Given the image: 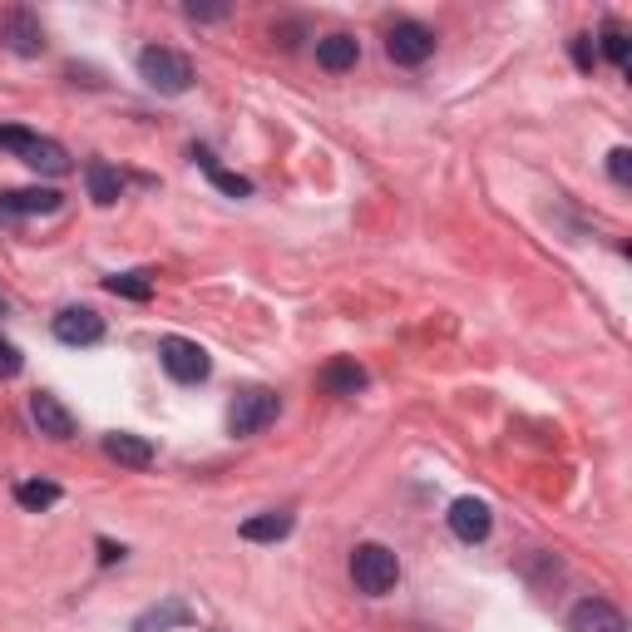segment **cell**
I'll return each instance as SVG.
<instances>
[{
	"instance_id": "obj_1",
	"label": "cell",
	"mask_w": 632,
	"mask_h": 632,
	"mask_svg": "<svg viewBox=\"0 0 632 632\" xmlns=\"http://www.w3.org/2000/svg\"><path fill=\"white\" fill-rule=\"evenodd\" d=\"M0 148H10L20 164H30L45 178H65V174H70V154H65V144L40 139V134H30V129H10V124H6V129H0Z\"/></svg>"
},
{
	"instance_id": "obj_2",
	"label": "cell",
	"mask_w": 632,
	"mask_h": 632,
	"mask_svg": "<svg viewBox=\"0 0 632 632\" xmlns=\"http://www.w3.org/2000/svg\"><path fill=\"white\" fill-rule=\"evenodd\" d=\"M139 75L148 89H158V95H188L193 89V65L188 55L168 50V45H148L139 55Z\"/></svg>"
},
{
	"instance_id": "obj_3",
	"label": "cell",
	"mask_w": 632,
	"mask_h": 632,
	"mask_svg": "<svg viewBox=\"0 0 632 632\" xmlns=\"http://www.w3.org/2000/svg\"><path fill=\"white\" fill-rule=\"evenodd\" d=\"M351 578L366 597H386L400 583V558L386 544H356L351 554Z\"/></svg>"
},
{
	"instance_id": "obj_4",
	"label": "cell",
	"mask_w": 632,
	"mask_h": 632,
	"mask_svg": "<svg viewBox=\"0 0 632 632\" xmlns=\"http://www.w3.org/2000/svg\"><path fill=\"white\" fill-rule=\"evenodd\" d=\"M278 390L268 386H252V390H237V400L227 406V430L233 435H257L278 420Z\"/></svg>"
},
{
	"instance_id": "obj_5",
	"label": "cell",
	"mask_w": 632,
	"mask_h": 632,
	"mask_svg": "<svg viewBox=\"0 0 632 632\" xmlns=\"http://www.w3.org/2000/svg\"><path fill=\"white\" fill-rule=\"evenodd\" d=\"M158 361H164V371L174 376V381H183V386L208 381V371H213L208 351H203L198 341H188V337H164V347H158Z\"/></svg>"
},
{
	"instance_id": "obj_6",
	"label": "cell",
	"mask_w": 632,
	"mask_h": 632,
	"mask_svg": "<svg viewBox=\"0 0 632 632\" xmlns=\"http://www.w3.org/2000/svg\"><path fill=\"white\" fill-rule=\"evenodd\" d=\"M0 40H6L10 55H26V60H36V55L45 50V26H40V16H36V10H26V6L6 10V16H0Z\"/></svg>"
},
{
	"instance_id": "obj_7",
	"label": "cell",
	"mask_w": 632,
	"mask_h": 632,
	"mask_svg": "<svg viewBox=\"0 0 632 632\" xmlns=\"http://www.w3.org/2000/svg\"><path fill=\"white\" fill-rule=\"evenodd\" d=\"M386 55L396 65H425L435 55V30L420 26V20H400V26L386 36Z\"/></svg>"
},
{
	"instance_id": "obj_8",
	"label": "cell",
	"mask_w": 632,
	"mask_h": 632,
	"mask_svg": "<svg viewBox=\"0 0 632 632\" xmlns=\"http://www.w3.org/2000/svg\"><path fill=\"white\" fill-rule=\"evenodd\" d=\"M494 528V514L485 499H475V494H465V499L450 504V534L459 538V544H485Z\"/></svg>"
},
{
	"instance_id": "obj_9",
	"label": "cell",
	"mask_w": 632,
	"mask_h": 632,
	"mask_svg": "<svg viewBox=\"0 0 632 632\" xmlns=\"http://www.w3.org/2000/svg\"><path fill=\"white\" fill-rule=\"evenodd\" d=\"M55 337H60L65 347H95V341H105V317H99L95 307H65V312L55 317Z\"/></svg>"
},
{
	"instance_id": "obj_10",
	"label": "cell",
	"mask_w": 632,
	"mask_h": 632,
	"mask_svg": "<svg viewBox=\"0 0 632 632\" xmlns=\"http://www.w3.org/2000/svg\"><path fill=\"white\" fill-rule=\"evenodd\" d=\"M65 193L60 188H10L0 193V217H45L60 213Z\"/></svg>"
},
{
	"instance_id": "obj_11",
	"label": "cell",
	"mask_w": 632,
	"mask_h": 632,
	"mask_svg": "<svg viewBox=\"0 0 632 632\" xmlns=\"http://www.w3.org/2000/svg\"><path fill=\"white\" fill-rule=\"evenodd\" d=\"M568 628L573 632H628L623 613H618L607 597H583V603L568 613Z\"/></svg>"
},
{
	"instance_id": "obj_12",
	"label": "cell",
	"mask_w": 632,
	"mask_h": 632,
	"mask_svg": "<svg viewBox=\"0 0 632 632\" xmlns=\"http://www.w3.org/2000/svg\"><path fill=\"white\" fill-rule=\"evenodd\" d=\"M356 60H361V40L347 36V30H337V36H327V40H317V65H321V70L347 75V70H356Z\"/></svg>"
},
{
	"instance_id": "obj_13",
	"label": "cell",
	"mask_w": 632,
	"mask_h": 632,
	"mask_svg": "<svg viewBox=\"0 0 632 632\" xmlns=\"http://www.w3.org/2000/svg\"><path fill=\"white\" fill-rule=\"evenodd\" d=\"M105 455L114 459V465H124V469H148V465H154V445H148L144 435H129V430L105 435Z\"/></svg>"
},
{
	"instance_id": "obj_14",
	"label": "cell",
	"mask_w": 632,
	"mask_h": 632,
	"mask_svg": "<svg viewBox=\"0 0 632 632\" xmlns=\"http://www.w3.org/2000/svg\"><path fill=\"white\" fill-rule=\"evenodd\" d=\"M30 416H36L40 435H50V440H70V435H75V416L55 396H45V390L30 400Z\"/></svg>"
},
{
	"instance_id": "obj_15",
	"label": "cell",
	"mask_w": 632,
	"mask_h": 632,
	"mask_svg": "<svg viewBox=\"0 0 632 632\" xmlns=\"http://www.w3.org/2000/svg\"><path fill=\"white\" fill-rule=\"evenodd\" d=\"M366 366H356L351 356H337V361H327L321 366V386L331 390V396H356V390H366Z\"/></svg>"
},
{
	"instance_id": "obj_16",
	"label": "cell",
	"mask_w": 632,
	"mask_h": 632,
	"mask_svg": "<svg viewBox=\"0 0 632 632\" xmlns=\"http://www.w3.org/2000/svg\"><path fill=\"white\" fill-rule=\"evenodd\" d=\"M85 183H89V198H95L99 208H114V203H119V193H124L119 168L105 164V158H95V164L85 168Z\"/></svg>"
},
{
	"instance_id": "obj_17",
	"label": "cell",
	"mask_w": 632,
	"mask_h": 632,
	"mask_svg": "<svg viewBox=\"0 0 632 632\" xmlns=\"http://www.w3.org/2000/svg\"><path fill=\"white\" fill-rule=\"evenodd\" d=\"M292 534V514L286 509H268V514H252L243 524V538L247 544H278V538Z\"/></svg>"
},
{
	"instance_id": "obj_18",
	"label": "cell",
	"mask_w": 632,
	"mask_h": 632,
	"mask_svg": "<svg viewBox=\"0 0 632 632\" xmlns=\"http://www.w3.org/2000/svg\"><path fill=\"white\" fill-rule=\"evenodd\" d=\"M193 164H198L203 174H208V178H213L223 193H233V198H252V183H247L243 174H227V168L217 164V158L208 154V148H193Z\"/></svg>"
},
{
	"instance_id": "obj_19",
	"label": "cell",
	"mask_w": 632,
	"mask_h": 632,
	"mask_svg": "<svg viewBox=\"0 0 632 632\" xmlns=\"http://www.w3.org/2000/svg\"><path fill=\"white\" fill-rule=\"evenodd\" d=\"M193 623V613H188V603H164V607H148V613L134 623V632H168V628H188Z\"/></svg>"
},
{
	"instance_id": "obj_20",
	"label": "cell",
	"mask_w": 632,
	"mask_h": 632,
	"mask_svg": "<svg viewBox=\"0 0 632 632\" xmlns=\"http://www.w3.org/2000/svg\"><path fill=\"white\" fill-rule=\"evenodd\" d=\"M16 504L20 509H50V504H60V485H50V479H26V485H16Z\"/></svg>"
},
{
	"instance_id": "obj_21",
	"label": "cell",
	"mask_w": 632,
	"mask_h": 632,
	"mask_svg": "<svg viewBox=\"0 0 632 632\" xmlns=\"http://www.w3.org/2000/svg\"><path fill=\"white\" fill-rule=\"evenodd\" d=\"M105 286L114 296H129V302H148L154 296V282L144 272H114V278H105Z\"/></svg>"
},
{
	"instance_id": "obj_22",
	"label": "cell",
	"mask_w": 632,
	"mask_h": 632,
	"mask_svg": "<svg viewBox=\"0 0 632 632\" xmlns=\"http://www.w3.org/2000/svg\"><path fill=\"white\" fill-rule=\"evenodd\" d=\"M628 50H632L628 30L618 26V20H607V26H603V55L618 65V70H628Z\"/></svg>"
},
{
	"instance_id": "obj_23",
	"label": "cell",
	"mask_w": 632,
	"mask_h": 632,
	"mask_svg": "<svg viewBox=\"0 0 632 632\" xmlns=\"http://www.w3.org/2000/svg\"><path fill=\"white\" fill-rule=\"evenodd\" d=\"M20 371H26V356H20V347H10V341L0 337V381H16Z\"/></svg>"
},
{
	"instance_id": "obj_24",
	"label": "cell",
	"mask_w": 632,
	"mask_h": 632,
	"mask_svg": "<svg viewBox=\"0 0 632 632\" xmlns=\"http://www.w3.org/2000/svg\"><path fill=\"white\" fill-rule=\"evenodd\" d=\"M607 174H613V183H632V148H613V154H607Z\"/></svg>"
},
{
	"instance_id": "obj_25",
	"label": "cell",
	"mask_w": 632,
	"mask_h": 632,
	"mask_svg": "<svg viewBox=\"0 0 632 632\" xmlns=\"http://www.w3.org/2000/svg\"><path fill=\"white\" fill-rule=\"evenodd\" d=\"M573 60H578V70H593V60H597L593 36H573Z\"/></svg>"
},
{
	"instance_id": "obj_26",
	"label": "cell",
	"mask_w": 632,
	"mask_h": 632,
	"mask_svg": "<svg viewBox=\"0 0 632 632\" xmlns=\"http://www.w3.org/2000/svg\"><path fill=\"white\" fill-rule=\"evenodd\" d=\"M227 6H188V20H223Z\"/></svg>"
},
{
	"instance_id": "obj_27",
	"label": "cell",
	"mask_w": 632,
	"mask_h": 632,
	"mask_svg": "<svg viewBox=\"0 0 632 632\" xmlns=\"http://www.w3.org/2000/svg\"><path fill=\"white\" fill-rule=\"evenodd\" d=\"M119 558H124V548L109 544V538H99V563H119Z\"/></svg>"
},
{
	"instance_id": "obj_28",
	"label": "cell",
	"mask_w": 632,
	"mask_h": 632,
	"mask_svg": "<svg viewBox=\"0 0 632 632\" xmlns=\"http://www.w3.org/2000/svg\"><path fill=\"white\" fill-rule=\"evenodd\" d=\"M10 312V302H6V292H0V317H6Z\"/></svg>"
}]
</instances>
